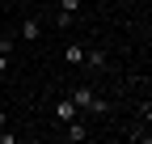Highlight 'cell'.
Here are the masks:
<instances>
[{
	"instance_id": "6da1fadb",
	"label": "cell",
	"mask_w": 152,
	"mask_h": 144,
	"mask_svg": "<svg viewBox=\"0 0 152 144\" xmlns=\"http://www.w3.org/2000/svg\"><path fill=\"white\" fill-rule=\"evenodd\" d=\"M17 34H21V38H38V34H42V21H38V17H26V21H21V30H17Z\"/></svg>"
},
{
	"instance_id": "8992f818",
	"label": "cell",
	"mask_w": 152,
	"mask_h": 144,
	"mask_svg": "<svg viewBox=\"0 0 152 144\" xmlns=\"http://www.w3.org/2000/svg\"><path fill=\"white\" fill-rule=\"evenodd\" d=\"M64 136H68V140L76 144V140H85L89 132H85V127H80V123H76V119H72V123H68V132H64Z\"/></svg>"
},
{
	"instance_id": "ba28073f",
	"label": "cell",
	"mask_w": 152,
	"mask_h": 144,
	"mask_svg": "<svg viewBox=\"0 0 152 144\" xmlns=\"http://www.w3.org/2000/svg\"><path fill=\"white\" fill-rule=\"evenodd\" d=\"M0 72H9V55H4V51H0Z\"/></svg>"
},
{
	"instance_id": "52a82bcc",
	"label": "cell",
	"mask_w": 152,
	"mask_h": 144,
	"mask_svg": "<svg viewBox=\"0 0 152 144\" xmlns=\"http://www.w3.org/2000/svg\"><path fill=\"white\" fill-rule=\"evenodd\" d=\"M80 9V0H64V13H76Z\"/></svg>"
},
{
	"instance_id": "277c9868",
	"label": "cell",
	"mask_w": 152,
	"mask_h": 144,
	"mask_svg": "<svg viewBox=\"0 0 152 144\" xmlns=\"http://www.w3.org/2000/svg\"><path fill=\"white\" fill-rule=\"evenodd\" d=\"M80 68H106V55L102 51H85V64Z\"/></svg>"
},
{
	"instance_id": "3957f363",
	"label": "cell",
	"mask_w": 152,
	"mask_h": 144,
	"mask_svg": "<svg viewBox=\"0 0 152 144\" xmlns=\"http://www.w3.org/2000/svg\"><path fill=\"white\" fill-rule=\"evenodd\" d=\"M64 60H68V64H76V68H80V64H85V47H76V43H72V47L64 51Z\"/></svg>"
},
{
	"instance_id": "5b68a950",
	"label": "cell",
	"mask_w": 152,
	"mask_h": 144,
	"mask_svg": "<svg viewBox=\"0 0 152 144\" xmlns=\"http://www.w3.org/2000/svg\"><path fill=\"white\" fill-rule=\"evenodd\" d=\"M72 102H76V110H80V106H89V102H93V89H85V85H80V89L72 93Z\"/></svg>"
},
{
	"instance_id": "9c48e42d",
	"label": "cell",
	"mask_w": 152,
	"mask_h": 144,
	"mask_svg": "<svg viewBox=\"0 0 152 144\" xmlns=\"http://www.w3.org/2000/svg\"><path fill=\"white\" fill-rule=\"evenodd\" d=\"M0 127H9V115H4V106H0Z\"/></svg>"
},
{
	"instance_id": "7a4b0ae2",
	"label": "cell",
	"mask_w": 152,
	"mask_h": 144,
	"mask_svg": "<svg viewBox=\"0 0 152 144\" xmlns=\"http://www.w3.org/2000/svg\"><path fill=\"white\" fill-rule=\"evenodd\" d=\"M55 119H59V123H72V119H76V102H72V98H64L59 106H55Z\"/></svg>"
}]
</instances>
